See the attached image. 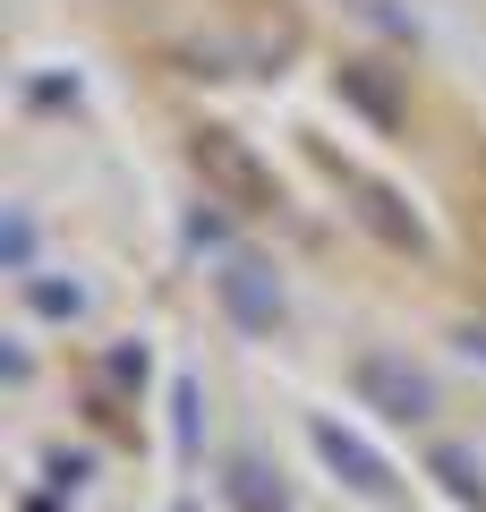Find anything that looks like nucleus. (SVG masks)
I'll use <instances>...</instances> for the list:
<instances>
[{
    "label": "nucleus",
    "instance_id": "f257e3e1",
    "mask_svg": "<svg viewBox=\"0 0 486 512\" xmlns=\"http://www.w3.org/2000/svg\"><path fill=\"white\" fill-rule=\"evenodd\" d=\"M188 163H197V180H205V197L214 205H231V214H273V171L256 163V146L239 137V128H197L188 137Z\"/></svg>",
    "mask_w": 486,
    "mask_h": 512
},
{
    "label": "nucleus",
    "instance_id": "f03ea898",
    "mask_svg": "<svg viewBox=\"0 0 486 512\" xmlns=\"http://www.w3.org/2000/svg\"><path fill=\"white\" fill-rule=\"evenodd\" d=\"M350 384H359V402L384 410L393 427L435 419V376H427V367H410L401 350H359V359H350Z\"/></svg>",
    "mask_w": 486,
    "mask_h": 512
},
{
    "label": "nucleus",
    "instance_id": "7ed1b4c3",
    "mask_svg": "<svg viewBox=\"0 0 486 512\" xmlns=\"http://www.w3.org/2000/svg\"><path fill=\"white\" fill-rule=\"evenodd\" d=\"M307 444H316V461H324L333 478H342L350 495H367V504H384V495L401 487V478H393V461H384L376 444H359L342 419H307Z\"/></svg>",
    "mask_w": 486,
    "mask_h": 512
},
{
    "label": "nucleus",
    "instance_id": "20e7f679",
    "mask_svg": "<svg viewBox=\"0 0 486 512\" xmlns=\"http://www.w3.org/2000/svg\"><path fill=\"white\" fill-rule=\"evenodd\" d=\"M214 299H222V316H231L239 333H273L282 325V282H273L265 256H231V265L214 274Z\"/></svg>",
    "mask_w": 486,
    "mask_h": 512
},
{
    "label": "nucleus",
    "instance_id": "39448f33",
    "mask_svg": "<svg viewBox=\"0 0 486 512\" xmlns=\"http://www.w3.org/2000/svg\"><path fill=\"white\" fill-rule=\"evenodd\" d=\"M333 86H342V103H359L376 128H410V103H401V86H393V69H384V60H342V69H333Z\"/></svg>",
    "mask_w": 486,
    "mask_h": 512
},
{
    "label": "nucleus",
    "instance_id": "423d86ee",
    "mask_svg": "<svg viewBox=\"0 0 486 512\" xmlns=\"http://www.w3.org/2000/svg\"><path fill=\"white\" fill-rule=\"evenodd\" d=\"M350 197H359V222H367V231H376L384 239V248H427V231H418V214H410V205H401L393 197V188H384V180H359V171H350Z\"/></svg>",
    "mask_w": 486,
    "mask_h": 512
},
{
    "label": "nucleus",
    "instance_id": "0eeeda50",
    "mask_svg": "<svg viewBox=\"0 0 486 512\" xmlns=\"http://www.w3.org/2000/svg\"><path fill=\"white\" fill-rule=\"evenodd\" d=\"M222 495H231V512H290L282 470L256 461V453H231V461H222Z\"/></svg>",
    "mask_w": 486,
    "mask_h": 512
},
{
    "label": "nucleus",
    "instance_id": "6e6552de",
    "mask_svg": "<svg viewBox=\"0 0 486 512\" xmlns=\"http://www.w3.org/2000/svg\"><path fill=\"white\" fill-rule=\"evenodd\" d=\"M435 478H444L461 504H486V461L469 453V444H435Z\"/></svg>",
    "mask_w": 486,
    "mask_h": 512
},
{
    "label": "nucleus",
    "instance_id": "1a4fd4ad",
    "mask_svg": "<svg viewBox=\"0 0 486 512\" xmlns=\"http://www.w3.org/2000/svg\"><path fill=\"white\" fill-rule=\"evenodd\" d=\"M26 299H35V316H60V325H69V316H86V282H52V274H35V282H26Z\"/></svg>",
    "mask_w": 486,
    "mask_h": 512
},
{
    "label": "nucleus",
    "instance_id": "9d476101",
    "mask_svg": "<svg viewBox=\"0 0 486 512\" xmlns=\"http://www.w3.org/2000/svg\"><path fill=\"white\" fill-rule=\"evenodd\" d=\"M145 367H154V359H145V342H111V350H103V376L120 384V393H137Z\"/></svg>",
    "mask_w": 486,
    "mask_h": 512
},
{
    "label": "nucleus",
    "instance_id": "9b49d317",
    "mask_svg": "<svg viewBox=\"0 0 486 512\" xmlns=\"http://www.w3.org/2000/svg\"><path fill=\"white\" fill-rule=\"evenodd\" d=\"M0 256H9V274L35 282V222H26V214H9V231H0Z\"/></svg>",
    "mask_w": 486,
    "mask_h": 512
},
{
    "label": "nucleus",
    "instance_id": "f8f14e48",
    "mask_svg": "<svg viewBox=\"0 0 486 512\" xmlns=\"http://www.w3.org/2000/svg\"><path fill=\"white\" fill-rule=\"evenodd\" d=\"M171 410H180V453H197V410H205V384H197V376H180V384H171Z\"/></svg>",
    "mask_w": 486,
    "mask_h": 512
},
{
    "label": "nucleus",
    "instance_id": "ddd939ff",
    "mask_svg": "<svg viewBox=\"0 0 486 512\" xmlns=\"http://www.w3.org/2000/svg\"><path fill=\"white\" fill-rule=\"evenodd\" d=\"M180 512H197V504H180Z\"/></svg>",
    "mask_w": 486,
    "mask_h": 512
}]
</instances>
